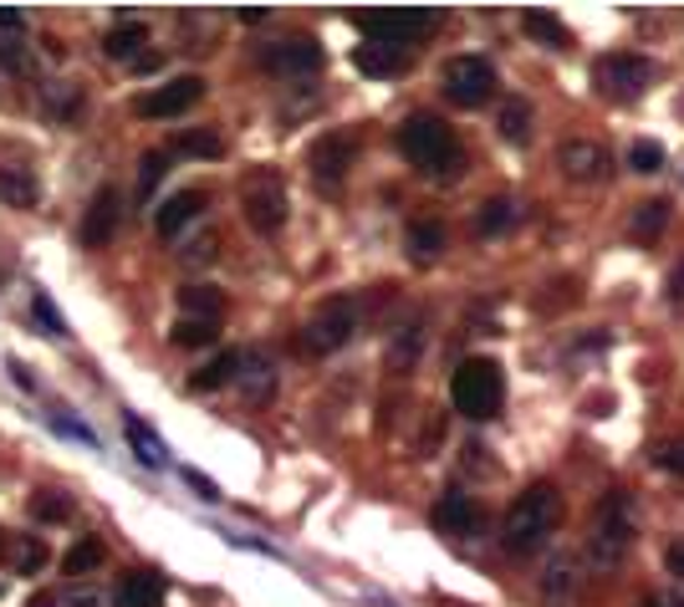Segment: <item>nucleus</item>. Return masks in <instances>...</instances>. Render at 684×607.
<instances>
[{
  "instance_id": "f257e3e1",
  "label": "nucleus",
  "mask_w": 684,
  "mask_h": 607,
  "mask_svg": "<svg viewBox=\"0 0 684 607\" xmlns=\"http://www.w3.org/2000/svg\"><path fill=\"white\" fill-rule=\"evenodd\" d=\"M562 526V495L557 485H531L516 495V505L506 511V526H500V546L511 556H531L537 546H547V536Z\"/></svg>"
},
{
  "instance_id": "f03ea898",
  "label": "nucleus",
  "mask_w": 684,
  "mask_h": 607,
  "mask_svg": "<svg viewBox=\"0 0 684 607\" xmlns=\"http://www.w3.org/2000/svg\"><path fill=\"white\" fill-rule=\"evenodd\" d=\"M629 552H633V495L629 490H608L603 501H598V511H592L588 562L613 572Z\"/></svg>"
},
{
  "instance_id": "7ed1b4c3",
  "label": "nucleus",
  "mask_w": 684,
  "mask_h": 607,
  "mask_svg": "<svg viewBox=\"0 0 684 607\" xmlns=\"http://www.w3.org/2000/svg\"><path fill=\"white\" fill-rule=\"evenodd\" d=\"M398 148H404V159L424 174H455V164H460L455 128H445V123L429 118V113H414V118L398 128Z\"/></svg>"
},
{
  "instance_id": "20e7f679",
  "label": "nucleus",
  "mask_w": 684,
  "mask_h": 607,
  "mask_svg": "<svg viewBox=\"0 0 684 607\" xmlns=\"http://www.w3.org/2000/svg\"><path fill=\"white\" fill-rule=\"evenodd\" d=\"M500 394H506V384H500V368L490 363V357H465L460 368H455V378H449L455 409L475 423L490 419V414L500 409Z\"/></svg>"
},
{
  "instance_id": "39448f33",
  "label": "nucleus",
  "mask_w": 684,
  "mask_h": 607,
  "mask_svg": "<svg viewBox=\"0 0 684 607\" xmlns=\"http://www.w3.org/2000/svg\"><path fill=\"white\" fill-rule=\"evenodd\" d=\"M240 210H246V224L256 236H277L281 224H287V179L277 169H250L240 179Z\"/></svg>"
},
{
  "instance_id": "423d86ee",
  "label": "nucleus",
  "mask_w": 684,
  "mask_h": 607,
  "mask_svg": "<svg viewBox=\"0 0 684 607\" xmlns=\"http://www.w3.org/2000/svg\"><path fill=\"white\" fill-rule=\"evenodd\" d=\"M439 27V11L429 6H388V11H363L357 15V31L383 46H408V41L429 36Z\"/></svg>"
},
{
  "instance_id": "0eeeda50",
  "label": "nucleus",
  "mask_w": 684,
  "mask_h": 607,
  "mask_svg": "<svg viewBox=\"0 0 684 607\" xmlns=\"http://www.w3.org/2000/svg\"><path fill=\"white\" fill-rule=\"evenodd\" d=\"M353 332H357V306L348 302V296H332V302L297 332V347H302L307 357H328V353L353 343Z\"/></svg>"
},
{
  "instance_id": "6e6552de",
  "label": "nucleus",
  "mask_w": 684,
  "mask_h": 607,
  "mask_svg": "<svg viewBox=\"0 0 684 607\" xmlns=\"http://www.w3.org/2000/svg\"><path fill=\"white\" fill-rule=\"evenodd\" d=\"M445 93H449V103H460V107L490 103V93H496V66H490L486 56H455V62L445 66Z\"/></svg>"
},
{
  "instance_id": "1a4fd4ad",
  "label": "nucleus",
  "mask_w": 684,
  "mask_h": 607,
  "mask_svg": "<svg viewBox=\"0 0 684 607\" xmlns=\"http://www.w3.org/2000/svg\"><path fill=\"white\" fill-rule=\"evenodd\" d=\"M598 82L608 87V97H644L649 82H654V62L639 52H619V56H603L598 62Z\"/></svg>"
},
{
  "instance_id": "9d476101",
  "label": "nucleus",
  "mask_w": 684,
  "mask_h": 607,
  "mask_svg": "<svg viewBox=\"0 0 684 607\" xmlns=\"http://www.w3.org/2000/svg\"><path fill=\"white\" fill-rule=\"evenodd\" d=\"M353 159H357V138H353V133H328V138H317L312 154H307L312 179L322 189H338L342 179H348V169H353Z\"/></svg>"
},
{
  "instance_id": "9b49d317",
  "label": "nucleus",
  "mask_w": 684,
  "mask_h": 607,
  "mask_svg": "<svg viewBox=\"0 0 684 607\" xmlns=\"http://www.w3.org/2000/svg\"><path fill=\"white\" fill-rule=\"evenodd\" d=\"M261 66L277 72V77H312L322 72V46L312 36H287V41H271L261 52Z\"/></svg>"
},
{
  "instance_id": "f8f14e48",
  "label": "nucleus",
  "mask_w": 684,
  "mask_h": 607,
  "mask_svg": "<svg viewBox=\"0 0 684 607\" xmlns=\"http://www.w3.org/2000/svg\"><path fill=\"white\" fill-rule=\"evenodd\" d=\"M199 97H205V82L199 77H174V82H164V87L138 97V118H179Z\"/></svg>"
},
{
  "instance_id": "ddd939ff",
  "label": "nucleus",
  "mask_w": 684,
  "mask_h": 607,
  "mask_svg": "<svg viewBox=\"0 0 684 607\" xmlns=\"http://www.w3.org/2000/svg\"><path fill=\"white\" fill-rule=\"evenodd\" d=\"M118 220H123V199L113 185H103L93 195V205H87V214H82L77 240L87 245V251H103L107 240H113V230H118Z\"/></svg>"
},
{
  "instance_id": "4468645a",
  "label": "nucleus",
  "mask_w": 684,
  "mask_h": 607,
  "mask_svg": "<svg viewBox=\"0 0 684 607\" xmlns=\"http://www.w3.org/2000/svg\"><path fill=\"white\" fill-rule=\"evenodd\" d=\"M562 174L572 179V185H598V179H608L603 144H592V138H567L562 144Z\"/></svg>"
},
{
  "instance_id": "2eb2a0df",
  "label": "nucleus",
  "mask_w": 684,
  "mask_h": 607,
  "mask_svg": "<svg viewBox=\"0 0 684 607\" xmlns=\"http://www.w3.org/2000/svg\"><path fill=\"white\" fill-rule=\"evenodd\" d=\"M435 526L445 531V536H475V526H480V505H475V495L445 490V495L435 501Z\"/></svg>"
},
{
  "instance_id": "dca6fc26",
  "label": "nucleus",
  "mask_w": 684,
  "mask_h": 607,
  "mask_svg": "<svg viewBox=\"0 0 684 607\" xmlns=\"http://www.w3.org/2000/svg\"><path fill=\"white\" fill-rule=\"evenodd\" d=\"M353 62H357V72L363 77H398L408 66V56H404V46H383V41H363L353 52Z\"/></svg>"
},
{
  "instance_id": "f3484780",
  "label": "nucleus",
  "mask_w": 684,
  "mask_h": 607,
  "mask_svg": "<svg viewBox=\"0 0 684 607\" xmlns=\"http://www.w3.org/2000/svg\"><path fill=\"white\" fill-rule=\"evenodd\" d=\"M199 210H205V195H199V189H179V195H169V199H164V210H158V220H154L158 236L174 240Z\"/></svg>"
},
{
  "instance_id": "a211bd4d",
  "label": "nucleus",
  "mask_w": 684,
  "mask_h": 607,
  "mask_svg": "<svg viewBox=\"0 0 684 607\" xmlns=\"http://www.w3.org/2000/svg\"><path fill=\"white\" fill-rule=\"evenodd\" d=\"M578 593V556H557L552 567L541 572V603L547 607H567Z\"/></svg>"
},
{
  "instance_id": "6ab92c4d",
  "label": "nucleus",
  "mask_w": 684,
  "mask_h": 607,
  "mask_svg": "<svg viewBox=\"0 0 684 607\" xmlns=\"http://www.w3.org/2000/svg\"><path fill=\"white\" fill-rule=\"evenodd\" d=\"M118 607H164V577L158 572H128L118 582Z\"/></svg>"
},
{
  "instance_id": "aec40b11",
  "label": "nucleus",
  "mask_w": 684,
  "mask_h": 607,
  "mask_svg": "<svg viewBox=\"0 0 684 607\" xmlns=\"http://www.w3.org/2000/svg\"><path fill=\"white\" fill-rule=\"evenodd\" d=\"M123 429H128V444H133V454H138V460H144L148 470H158V464L169 460V449H164V439H158L154 429H148V423L138 419V414H128V419H123Z\"/></svg>"
},
{
  "instance_id": "412c9836",
  "label": "nucleus",
  "mask_w": 684,
  "mask_h": 607,
  "mask_svg": "<svg viewBox=\"0 0 684 607\" xmlns=\"http://www.w3.org/2000/svg\"><path fill=\"white\" fill-rule=\"evenodd\" d=\"M445 251V224L439 220H408V255L414 261H435V255Z\"/></svg>"
},
{
  "instance_id": "4be33fe9",
  "label": "nucleus",
  "mask_w": 684,
  "mask_h": 607,
  "mask_svg": "<svg viewBox=\"0 0 684 607\" xmlns=\"http://www.w3.org/2000/svg\"><path fill=\"white\" fill-rule=\"evenodd\" d=\"M496 133L516 148L531 144V107L521 103V97H506V107H500V118H496Z\"/></svg>"
},
{
  "instance_id": "5701e85b",
  "label": "nucleus",
  "mask_w": 684,
  "mask_h": 607,
  "mask_svg": "<svg viewBox=\"0 0 684 607\" xmlns=\"http://www.w3.org/2000/svg\"><path fill=\"white\" fill-rule=\"evenodd\" d=\"M103 46H107V56H113V62H138V52L148 46V27H138V21H128V27H113Z\"/></svg>"
},
{
  "instance_id": "b1692460",
  "label": "nucleus",
  "mask_w": 684,
  "mask_h": 607,
  "mask_svg": "<svg viewBox=\"0 0 684 607\" xmlns=\"http://www.w3.org/2000/svg\"><path fill=\"white\" fill-rule=\"evenodd\" d=\"M419 353H424V327H419V322H408V327L394 332V347H388V368H394V373H408L414 363H419Z\"/></svg>"
},
{
  "instance_id": "393cba45",
  "label": "nucleus",
  "mask_w": 684,
  "mask_h": 607,
  "mask_svg": "<svg viewBox=\"0 0 684 607\" xmlns=\"http://www.w3.org/2000/svg\"><path fill=\"white\" fill-rule=\"evenodd\" d=\"M179 306H185V317H199V322L225 317V296L215 286H185L179 291Z\"/></svg>"
},
{
  "instance_id": "a878e982",
  "label": "nucleus",
  "mask_w": 684,
  "mask_h": 607,
  "mask_svg": "<svg viewBox=\"0 0 684 607\" xmlns=\"http://www.w3.org/2000/svg\"><path fill=\"white\" fill-rule=\"evenodd\" d=\"M0 199H6L11 210H31V205L41 199V189L27 169H0Z\"/></svg>"
},
{
  "instance_id": "bb28decb",
  "label": "nucleus",
  "mask_w": 684,
  "mask_h": 607,
  "mask_svg": "<svg viewBox=\"0 0 684 607\" xmlns=\"http://www.w3.org/2000/svg\"><path fill=\"white\" fill-rule=\"evenodd\" d=\"M236 373H240V353H220L215 363H205V368L189 378V388H195V394H215V388H225Z\"/></svg>"
},
{
  "instance_id": "cd10ccee",
  "label": "nucleus",
  "mask_w": 684,
  "mask_h": 607,
  "mask_svg": "<svg viewBox=\"0 0 684 607\" xmlns=\"http://www.w3.org/2000/svg\"><path fill=\"white\" fill-rule=\"evenodd\" d=\"M521 27H527V36L541 41V46H557V52H562V46H572L567 27L557 21V15H547V11H527V15H521Z\"/></svg>"
},
{
  "instance_id": "c85d7f7f",
  "label": "nucleus",
  "mask_w": 684,
  "mask_h": 607,
  "mask_svg": "<svg viewBox=\"0 0 684 607\" xmlns=\"http://www.w3.org/2000/svg\"><path fill=\"white\" fill-rule=\"evenodd\" d=\"M174 148H179V154H189V159H220L225 138L215 128H185L179 138H174Z\"/></svg>"
},
{
  "instance_id": "c756f323",
  "label": "nucleus",
  "mask_w": 684,
  "mask_h": 607,
  "mask_svg": "<svg viewBox=\"0 0 684 607\" xmlns=\"http://www.w3.org/2000/svg\"><path fill=\"white\" fill-rule=\"evenodd\" d=\"M82 87H72V82H52L46 87V113H52L56 123H72V118H82Z\"/></svg>"
},
{
  "instance_id": "7c9ffc66",
  "label": "nucleus",
  "mask_w": 684,
  "mask_h": 607,
  "mask_svg": "<svg viewBox=\"0 0 684 607\" xmlns=\"http://www.w3.org/2000/svg\"><path fill=\"white\" fill-rule=\"evenodd\" d=\"M103 556H107V546L97 542V536H87V542H77L72 552L62 556V572L66 577H87L93 567H103Z\"/></svg>"
},
{
  "instance_id": "2f4dec72",
  "label": "nucleus",
  "mask_w": 684,
  "mask_h": 607,
  "mask_svg": "<svg viewBox=\"0 0 684 607\" xmlns=\"http://www.w3.org/2000/svg\"><path fill=\"white\" fill-rule=\"evenodd\" d=\"M511 224H516V205H511V199H486V205H480V214H475V230H480V236H506Z\"/></svg>"
},
{
  "instance_id": "473e14b6",
  "label": "nucleus",
  "mask_w": 684,
  "mask_h": 607,
  "mask_svg": "<svg viewBox=\"0 0 684 607\" xmlns=\"http://www.w3.org/2000/svg\"><path fill=\"white\" fill-rule=\"evenodd\" d=\"M174 347H210L220 337V322H199V317H179L174 322Z\"/></svg>"
},
{
  "instance_id": "72a5a7b5",
  "label": "nucleus",
  "mask_w": 684,
  "mask_h": 607,
  "mask_svg": "<svg viewBox=\"0 0 684 607\" xmlns=\"http://www.w3.org/2000/svg\"><path fill=\"white\" fill-rule=\"evenodd\" d=\"M138 199H154V189H158V179H164V174H169V154H164V148H148L144 154V164H138Z\"/></svg>"
},
{
  "instance_id": "f704fd0d",
  "label": "nucleus",
  "mask_w": 684,
  "mask_h": 607,
  "mask_svg": "<svg viewBox=\"0 0 684 607\" xmlns=\"http://www.w3.org/2000/svg\"><path fill=\"white\" fill-rule=\"evenodd\" d=\"M15 567H21V577H37L46 567V542L41 536H15Z\"/></svg>"
},
{
  "instance_id": "c9c22d12",
  "label": "nucleus",
  "mask_w": 684,
  "mask_h": 607,
  "mask_svg": "<svg viewBox=\"0 0 684 607\" xmlns=\"http://www.w3.org/2000/svg\"><path fill=\"white\" fill-rule=\"evenodd\" d=\"M664 220H670V205H664V199H649L644 210H639V220H633V236H639V240H654L659 230H664Z\"/></svg>"
},
{
  "instance_id": "e433bc0d",
  "label": "nucleus",
  "mask_w": 684,
  "mask_h": 607,
  "mask_svg": "<svg viewBox=\"0 0 684 607\" xmlns=\"http://www.w3.org/2000/svg\"><path fill=\"white\" fill-rule=\"evenodd\" d=\"M31 312H37V322L46 327V337H66V322H62V312H56V302L46 296V291L31 296Z\"/></svg>"
},
{
  "instance_id": "4c0bfd02",
  "label": "nucleus",
  "mask_w": 684,
  "mask_h": 607,
  "mask_svg": "<svg viewBox=\"0 0 684 607\" xmlns=\"http://www.w3.org/2000/svg\"><path fill=\"white\" fill-rule=\"evenodd\" d=\"M31 515H37V521H66L72 505H66L56 490H37V495H31Z\"/></svg>"
},
{
  "instance_id": "58836bf2",
  "label": "nucleus",
  "mask_w": 684,
  "mask_h": 607,
  "mask_svg": "<svg viewBox=\"0 0 684 607\" xmlns=\"http://www.w3.org/2000/svg\"><path fill=\"white\" fill-rule=\"evenodd\" d=\"M629 169L633 174H659V169H664V148L649 144V138H644V144H633L629 148Z\"/></svg>"
},
{
  "instance_id": "ea45409f",
  "label": "nucleus",
  "mask_w": 684,
  "mask_h": 607,
  "mask_svg": "<svg viewBox=\"0 0 684 607\" xmlns=\"http://www.w3.org/2000/svg\"><path fill=\"white\" fill-rule=\"evenodd\" d=\"M52 423H56V435H66V439H77V444H87V449H97V435L87 429V423H77L72 414H52Z\"/></svg>"
},
{
  "instance_id": "a19ab883",
  "label": "nucleus",
  "mask_w": 684,
  "mask_h": 607,
  "mask_svg": "<svg viewBox=\"0 0 684 607\" xmlns=\"http://www.w3.org/2000/svg\"><path fill=\"white\" fill-rule=\"evenodd\" d=\"M250 373H256V378H250L246 394L250 398H266V394H271V363H266V357H250Z\"/></svg>"
},
{
  "instance_id": "79ce46f5",
  "label": "nucleus",
  "mask_w": 684,
  "mask_h": 607,
  "mask_svg": "<svg viewBox=\"0 0 684 607\" xmlns=\"http://www.w3.org/2000/svg\"><path fill=\"white\" fill-rule=\"evenodd\" d=\"M654 460H659V470H670V475H684V439H680V444H664Z\"/></svg>"
},
{
  "instance_id": "37998d69",
  "label": "nucleus",
  "mask_w": 684,
  "mask_h": 607,
  "mask_svg": "<svg viewBox=\"0 0 684 607\" xmlns=\"http://www.w3.org/2000/svg\"><path fill=\"white\" fill-rule=\"evenodd\" d=\"M185 480H189V485H195V490H199V495H205V501H220V490H215V485H210V480L199 475V470H185Z\"/></svg>"
},
{
  "instance_id": "c03bdc74",
  "label": "nucleus",
  "mask_w": 684,
  "mask_h": 607,
  "mask_svg": "<svg viewBox=\"0 0 684 607\" xmlns=\"http://www.w3.org/2000/svg\"><path fill=\"white\" fill-rule=\"evenodd\" d=\"M0 62L11 66V72H27V56L15 52V46H0Z\"/></svg>"
},
{
  "instance_id": "a18cd8bd",
  "label": "nucleus",
  "mask_w": 684,
  "mask_h": 607,
  "mask_svg": "<svg viewBox=\"0 0 684 607\" xmlns=\"http://www.w3.org/2000/svg\"><path fill=\"white\" fill-rule=\"evenodd\" d=\"M0 31H21V11L15 6H0Z\"/></svg>"
},
{
  "instance_id": "49530a36",
  "label": "nucleus",
  "mask_w": 684,
  "mask_h": 607,
  "mask_svg": "<svg viewBox=\"0 0 684 607\" xmlns=\"http://www.w3.org/2000/svg\"><path fill=\"white\" fill-rule=\"evenodd\" d=\"M664 562H670V572H680V577H684V546H670V552H664Z\"/></svg>"
},
{
  "instance_id": "de8ad7c7",
  "label": "nucleus",
  "mask_w": 684,
  "mask_h": 607,
  "mask_svg": "<svg viewBox=\"0 0 684 607\" xmlns=\"http://www.w3.org/2000/svg\"><path fill=\"white\" fill-rule=\"evenodd\" d=\"M240 21H250V27H256V21H266V6H240Z\"/></svg>"
},
{
  "instance_id": "09e8293b",
  "label": "nucleus",
  "mask_w": 684,
  "mask_h": 607,
  "mask_svg": "<svg viewBox=\"0 0 684 607\" xmlns=\"http://www.w3.org/2000/svg\"><path fill=\"white\" fill-rule=\"evenodd\" d=\"M670 296H684V265L674 271V281H670Z\"/></svg>"
},
{
  "instance_id": "8fccbe9b",
  "label": "nucleus",
  "mask_w": 684,
  "mask_h": 607,
  "mask_svg": "<svg viewBox=\"0 0 684 607\" xmlns=\"http://www.w3.org/2000/svg\"><path fill=\"white\" fill-rule=\"evenodd\" d=\"M644 607H664V603H659V597H649V603H644Z\"/></svg>"
},
{
  "instance_id": "3c124183",
  "label": "nucleus",
  "mask_w": 684,
  "mask_h": 607,
  "mask_svg": "<svg viewBox=\"0 0 684 607\" xmlns=\"http://www.w3.org/2000/svg\"><path fill=\"white\" fill-rule=\"evenodd\" d=\"M670 607H684V593H680V597H674V603H670Z\"/></svg>"
},
{
  "instance_id": "603ef678",
  "label": "nucleus",
  "mask_w": 684,
  "mask_h": 607,
  "mask_svg": "<svg viewBox=\"0 0 684 607\" xmlns=\"http://www.w3.org/2000/svg\"><path fill=\"white\" fill-rule=\"evenodd\" d=\"M0 552H6V531H0Z\"/></svg>"
},
{
  "instance_id": "864d4df0",
  "label": "nucleus",
  "mask_w": 684,
  "mask_h": 607,
  "mask_svg": "<svg viewBox=\"0 0 684 607\" xmlns=\"http://www.w3.org/2000/svg\"><path fill=\"white\" fill-rule=\"evenodd\" d=\"M0 593H6V587H0Z\"/></svg>"
}]
</instances>
